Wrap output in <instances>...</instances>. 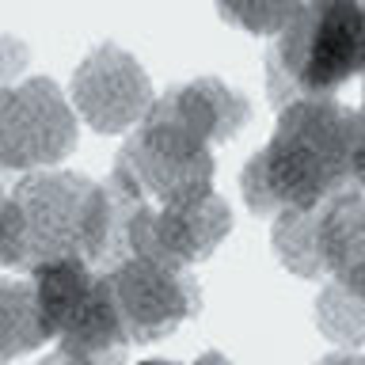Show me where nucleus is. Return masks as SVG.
Listing matches in <instances>:
<instances>
[{
  "label": "nucleus",
  "mask_w": 365,
  "mask_h": 365,
  "mask_svg": "<svg viewBox=\"0 0 365 365\" xmlns=\"http://www.w3.org/2000/svg\"><path fill=\"white\" fill-rule=\"evenodd\" d=\"M361 114L331 96L293 99L278 114L270 141L240 171V190L251 213L319 210L339 190L358 187Z\"/></svg>",
  "instance_id": "1"
},
{
  "label": "nucleus",
  "mask_w": 365,
  "mask_h": 365,
  "mask_svg": "<svg viewBox=\"0 0 365 365\" xmlns=\"http://www.w3.org/2000/svg\"><path fill=\"white\" fill-rule=\"evenodd\" d=\"M118 217L107 182L73 171H31L0 202V267L34 270L50 259H84L103 270Z\"/></svg>",
  "instance_id": "2"
},
{
  "label": "nucleus",
  "mask_w": 365,
  "mask_h": 365,
  "mask_svg": "<svg viewBox=\"0 0 365 365\" xmlns=\"http://www.w3.org/2000/svg\"><path fill=\"white\" fill-rule=\"evenodd\" d=\"M365 65L361 0H304L267 53L270 103L331 96Z\"/></svg>",
  "instance_id": "3"
},
{
  "label": "nucleus",
  "mask_w": 365,
  "mask_h": 365,
  "mask_svg": "<svg viewBox=\"0 0 365 365\" xmlns=\"http://www.w3.org/2000/svg\"><path fill=\"white\" fill-rule=\"evenodd\" d=\"M213 145L148 107L122 145L107 190L125 210H190L213 194Z\"/></svg>",
  "instance_id": "4"
},
{
  "label": "nucleus",
  "mask_w": 365,
  "mask_h": 365,
  "mask_svg": "<svg viewBox=\"0 0 365 365\" xmlns=\"http://www.w3.org/2000/svg\"><path fill=\"white\" fill-rule=\"evenodd\" d=\"M114 217H118V232H114L110 262L122 255H145L187 270L210 259L221 247V240L232 232V213L221 194H210L202 205H190V210H125L114 202Z\"/></svg>",
  "instance_id": "5"
},
{
  "label": "nucleus",
  "mask_w": 365,
  "mask_h": 365,
  "mask_svg": "<svg viewBox=\"0 0 365 365\" xmlns=\"http://www.w3.org/2000/svg\"><path fill=\"white\" fill-rule=\"evenodd\" d=\"M130 342L171 335L202 304V289L187 270L145 255H122L99 270Z\"/></svg>",
  "instance_id": "6"
},
{
  "label": "nucleus",
  "mask_w": 365,
  "mask_h": 365,
  "mask_svg": "<svg viewBox=\"0 0 365 365\" xmlns=\"http://www.w3.org/2000/svg\"><path fill=\"white\" fill-rule=\"evenodd\" d=\"M76 145V110L53 80L0 84V168L42 171Z\"/></svg>",
  "instance_id": "7"
},
{
  "label": "nucleus",
  "mask_w": 365,
  "mask_h": 365,
  "mask_svg": "<svg viewBox=\"0 0 365 365\" xmlns=\"http://www.w3.org/2000/svg\"><path fill=\"white\" fill-rule=\"evenodd\" d=\"M73 107L91 130H133L153 107V84L145 68L118 46H99L73 73Z\"/></svg>",
  "instance_id": "8"
},
{
  "label": "nucleus",
  "mask_w": 365,
  "mask_h": 365,
  "mask_svg": "<svg viewBox=\"0 0 365 365\" xmlns=\"http://www.w3.org/2000/svg\"><path fill=\"white\" fill-rule=\"evenodd\" d=\"M319 255L324 274L342 289L365 297V190L346 187L319 205Z\"/></svg>",
  "instance_id": "9"
},
{
  "label": "nucleus",
  "mask_w": 365,
  "mask_h": 365,
  "mask_svg": "<svg viewBox=\"0 0 365 365\" xmlns=\"http://www.w3.org/2000/svg\"><path fill=\"white\" fill-rule=\"evenodd\" d=\"M153 110L187 125L190 133H198L210 145L228 141L251 118V103L236 96L232 88H225L221 80H194V84L171 88L168 96L153 99Z\"/></svg>",
  "instance_id": "10"
},
{
  "label": "nucleus",
  "mask_w": 365,
  "mask_h": 365,
  "mask_svg": "<svg viewBox=\"0 0 365 365\" xmlns=\"http://www.w3.org/2000/svg\"><path fill=\"white\" fill-rule=\"evenodd\" d=\"M99 270L84 259H50L42 267L31 270V285H34V304H38L46 339H57L68 327L84 301L96 289Z\"/></svg>",
  "instance_id": "11"
},
{
  "label": "nucleus",
  "mask_w": 365,
  "mask_h": 365,
  "mask_svg": "<svg viewBox=\"0 0 365 365\" xmlns=\"http://www.w3.org/2000/svg\"><path fill=\"white\" fill-rule=\"evenodd\" d=\"M46 342V327L34 304V285L0 278V365L16 361Z\"/></svg>",
  "instance_id": "12"
},
{
  "label": "nucleus",
  "mask_w": 365,
  "mask_h": 365,
  "mask_svg": "<svg viewBox=\"0 0 365 365\" xmlns=\"http://www.w3.org/2000/svg\"><path fill=\"white\" fill-rule=\"evenodd\" d=\"M274 255L282 267L297 278L312 282L324 274V255H319V210H282L274 217L270 232Z\"/></svg>",
  "instance_id": "13"
},
{
  "label": "nucleus",
  "mask_w": 365,
  "mask_h": 365,
  "mask_svg": "<svg viewBox=\"0 0 365 365\" xmlns=\"http://www.w3.org/2000/svg\"><path fill=\"white\" fill-rule=\"evenodd\" d=\"M316 324L339 346H346V350L361 346L365 342V297L342 289L339 282H327L316 301Z\"/></svg>",
  "instance_id": "14"
},
{
  "label": "nucleus",
  "mask_w": 365,
  "mask_h": 365,
  "mask_svg": "<svg viewBox=\"0 0 365 365\" xmlns=\"http://www.w3.org/2000/svg\"><path fill=\"white\" fill-rule=\"evenodd\" d=\"M221 19H228L232 27H244L251 34H278L293 23V16L301 11L304 0H213Z\"/></svg>",
  "instance_id": "15"
},
{
  "label": "nucleus",
  "mask_w": 365,
  "mask_h": 365,
  "mask_svg": "<svg viewBox=\"0 0 365 365\" xmlns=\"http://www.w3.org/2000/svg\"><path fill=\"white\" fill-rule=\"evenodd\" d=\"M23 61H27V46L16 38H0V84H8L23 68Z\"/></svg>",
  "instance_id": "16"
},
{
  "label": "nucleus",
  "mask_w": 365,
  "mask_h": 365,
  "mask_svg": "<svg viewBox=\"0 0 365 365\" xmlns=\"http://www.w3.org/2000/svg\"><path fill=\"white\" fill-rule=\"evenodd\" d=\"M319 365H365V354H354V350H346V354H327Z\"/></svg>",
  "instance_id": "17"
},
{
  "label": "nucleus",
  "mask_w": 365,
  "mask_h": 365,
  "mask_svg": "<svg viewBox=\"0 0 365 365\" xmlns=\"http://www.w3.org/2000/svg\"><path fill=\"white\" fill-rule=\"evenodd\" d=\"M42 365H88V361H80V358H73V354H65V350H53Z\"/></svg>",
  "instance_id": "18"
},
{
  "label": "nucleus",
  "mask_w": 365,
  "mask_h": 365,
  "mask_svg": "<svg viewBox=\"0 0 365 365\" xmlns=\"http://www.w3.org/2000/svg\"><path fill=\"white\" fill-rule=\"evenodd\" d=\"M194 365H228V358H225V354H217V350H210V354H202Z\"/></svg>",
  "instance_id": "19"
},
{
  "label": "nucleus",
  "mask_w": 365,
  "mask_h": 365,
  "mask_svg": "<svg viewBox=\"0 0 365 365\" xmlns=\"http://www.w3.org/2000/svg\"><path fill=\"white\" fill-rule=\"evenodd\" d=\"M137 365H175V361H137Z\"/></svg>",
  "instance_id": "20"
},
{
  "label": "nucleus",
  "mask_w": 365,
  "mask_h": 365,
  "mask_svg": "<svg viewBox=\"0 0 365 365\" xmlns=\"http://www.w3.org/2000/svg\"><path fill=\"white\" fill-rule=\"evenodd\" d=\"M0 202H4V190H0Z\"/></svg>",
  "instance_id": "21"
},
{
  "label": "nucleus",
  "mask_w": 365,
  "mask_h": 365,
  "mask_svg": "<svg viewBox=\"0 0 365 365\" xmlns=\"http://www.w3.org/2000/svg\"><path fill=\"white\" fill-rule=\"evenodd\" d=\"M361 73H365V65H361Z\"/></svg>",
  "instance_id": "22"
}]
</instances>
